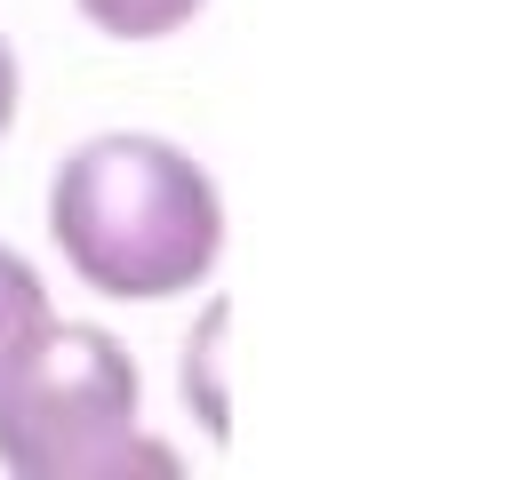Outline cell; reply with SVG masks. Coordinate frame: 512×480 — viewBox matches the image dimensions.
<instances>
[{
	"mask_svg": "<svg viewBox=\"0 0 512 480\" xmlns=\"http://www.w3.org/2000/svg\"><path fill=\"white\" fill-rule=\"evenodd\" d=\"M48 312H56V304H48L40 264H32L24 248H8V240H0V360H8V352H16Z\"/></svg>",
	"mask_w": 512,
	"mask_h": 480,
	"instance_id": "obj_4",
	"label": "cell"
},
{
	"mask_svg": "<svg viewBox=\"0 0 512 480\" xmlns=\"http://www.w3.org/2000/svg\"><path fill=\"white\" fill-rule=\"evenodd\" d=\"M48 232L104 296H184L224 256V184L176 136L96 128L48 176Z\"/></svg>",
	"mask_w": 512,
	"mask_h": 480,
	"instance_id": "obj_1",
	"label": "cell"
},
{
	"mask_svg": "<svg viewBox=\"0 0 512 480\" xmlns=\"http://www.w3.org/2000/svg\"><path fill=\"white\" fill-rule=\"evenodd\" d=\"M224 328H232V304L224 296H208L200 304V320H192V336H184V400H192V416L208 424V440H224L232 432V392H224Z\"/></svg>",
	"mask_w": 512,
	"mask_h": 480,
	"instance_id": "obj_3",
	"label": "cell"
},
{
	"mask_svg": "<svg viewBox=\"0 0 512 480\" xmlns=\"http://www.w3.org/2000/svg\"><path fill=\"white\" fill-rule=\"evenodd\" d=\"M176 472L168 440H144V368L96 320H40L0 360V472L16 480H104Z\"/></svg>",
	"mask_w": 512,
	"mask_h": 480,
	"instance_id": "obj_2",
	"label": "cell"
},
{
	"mask_svg": "<svg viewBox=\"0 0 512 480\" xmlns=\"http://www.w3.org/2000/svg\"><path fill=\"white\" fill-rule=\"evenodd\" d=\"M96 32H112V40H168L176 24H192L208 0H72Z\"/></svg>",
	"mask_w": 512,
	"mask_h": 480,
	"instance_id": "obj_5",
	"label": "cell"
},
{
	"mask_svg": "<svg viewBox=\"0 0 512 480\" xmlns=\"http://www.w3.org/2000/svg\"><path fill=\"white\" fill-rule=\"evenodd\" d=\"M16 96H24V72H16V48H8V32H0V136L16 128Z\"/></svg>",
	"mask_w": 512,
	"mask_h": 480,
	"instance_id": "obj_6",
	"label": "cell"
}]
</instances>
